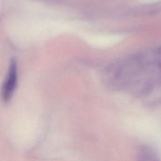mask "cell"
I'll list each match as a JSON object with an SVG mask.
<instances>
[{"label": "cell", "instance_id": "6da1fadb", "mask_svg": "<svg viewBox=\"0 0 161 161\" xmlns=\"http://www.w3.org/2000/svg\"><path fill=\"white\" fill-rule=\"evenodd\" d=\"M17 81V67L16 61L12 60L2 89V97L4 102H8L14 91Z\"/></svg>", "mask_w": 161, "mask_h": 161}, {"label": "cell", "instance_id": "7a4b0ae2", "mask_svg": "<svg viewBox=\"0 0 161 161\" xmlns=\"http://www.w3.org/2000/svg\"><path fill=\"white\" fill-rule=\"evenodd\" d=\"M156 52L157 53H159V54H161V47H160L159 48H157V50H156Z\"/></svg>", "mask_w": 161, "mask_h": 161}]
</instances>
